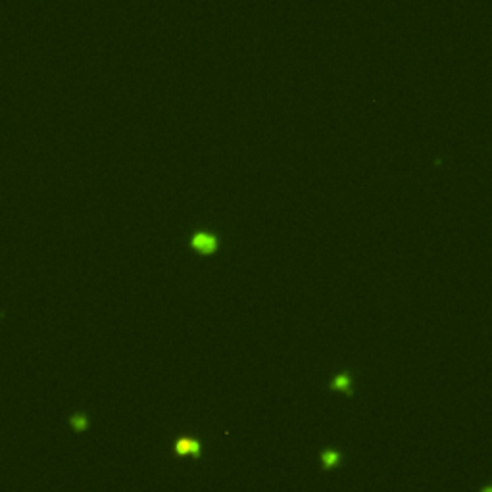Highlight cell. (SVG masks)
<instances>
[{"label":"cell","mask_w":492,"mask_h":492,"mask_svg":"<svg viewBox=\"0 0 492 492\" xmlns=\"http://www.w3.org/2000/svg\"><path fill=\"white\" fill-rule=\"evenodd\" d=\"M220 244L217 235H213L210 231H196L192 236V248L200 250V252H213Z\"/></svg>","instance_id":"6da1fadb"},{"label":"cell","mask_w":492,"mask_h":492,"mask_svg":"<svg viewBox=\"0 0 492 492\" xmlns=\"http://www.w3.org/2000/svg\"><path fill=\"white\" fill-rule=\"evenodd\" d=\"M198 450H200V442L189 441V439H183V441H179V444H177V452H179V454H192V452H198Z\"/></svg>","instance_id":"7a4b0ae2"},{"label":"cell","mask_w":492,"mask_h":492,"mask_svg":"<svg viewBox=\"0 0 492 492\" xmlns=\"http://www.w3.org/2000/svg\"><path fill=\"white\" fill-rule=\"evenodd\" d=\"M350 387H352V382H350V379L346 375H337L333 379V382H331V389L342 390V392H350Z\"/></svg>","instance_id":"3957f363"},{"label":"cell","mask_w":492,"mask_h":492,"mask_svg":"<svg viewBox=\"0 0 492 492\" xmlns=\"http://www.w3.org/2000/svg\"><path fill=\"white\" fill-rule=\"evenodd\" d=\"M321 460H323V467H331V465H337L340 462V454L338 452H325L321 455Z\"/></svg>","instance_id":"277c9868"},{"label":"cell","mask_w":492,"mask_h":492,"mask_svg":"<svg viewBox=\"0 0 492 492\" xmlns=\"http://www.w3.org/2000/svg\"><path fill=\"white\" fill-rule=\"evenodd\" d=\"M71 427H74L75 431H83V429L87 427V417H85L83 413H75L74 417H71Z\"/></svg>","instance_id":"5b68a950"},{"label":"cell","mask_w":492,"mask_h":492,"mask_svg":"<svg viewBox=\"0 0 492 492\" xmlns=\"http://www.w3.org/2000/svg\"><path fill=\"white\" fill-rule=\"evenodd\" d=\"M485 492H490V490H488V488H486V490H485Z\"/></svg>","instance_id":"8992f818"}]
</instances>
